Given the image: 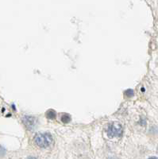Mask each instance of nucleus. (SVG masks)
Here are the masks:
<instances>
[{
	"label": "nucleus",
	"instance_id": "1",
	"mask_svg": "<svg viewBox=\"0 0 158 159\" xmlns=\"http://www.w3.org/2000/svg\"><path fill=\"white\" fill-rule=\"evenodd\" d=\"M34 141L39 147L47 148L53 142V136L49 133H38L34 138Z\"/></svg>",
	"mask_w": 158,
	"mask_h": 159
},
{
	"label": "nucleus",
	"instance_id": "2",
	"mask_svg": "<svg viewBox=\"0 0 158 159\" xmlns=\"http://www.w3.org/2000/svg\"><path fill=\"white\" fill-rule=\"evenodd\" d=\"M107 132L110 138H119L122 134V127L118 122H113L109 126Z\"/></svg>",
	"mask_w": 158,
	"mask_h": 159
},
{
	"label": "nucleus",
	"instance_id": "3",
	"mask_svg": "<svg viewBox=\"0 0 158 159\" xmlns=\"http://www.w3.org/2000/svg\"><path fill=\"white\" fill-rule=\"evenodd\" d=\"M23 122L25 123V125L29 128V129H32L34 127V124H35V119L33 117L25 116L24 119H22Z\"/></svg>",
	"mask_w": 158,
	"mask_h": 159
},
{
	"label": "nucleus",
	"instance_id": "4",
	"mask_svg": "<svg viewBox=\"0 0 158 159\" xmlns=\"http://www.w3.org/2000/svg\"><path fill=\"white\" fill-rule=\"evenodd\" d=\"M46 117L48 119H53L56 118V112L53 111V110H49L46 112Z\"/></svg>",
	"mask_w": 158,
	"mask_h": 159
},
{
	"label": "nucleus",
	"instance_id": "5",
	"mask_svg": "<svg viewBox=\"0 0 158 159\" xmlns=\"http://www.w3.org/2000/svg\"><path fill=\"white\" fill-rule=\"evenodd\" d=\"M60 120H61L63 122L67 123V122H70L71 116L69 115H68V114H64L62 116L60 117Z\"/></svg>",
	"mask_w": 158,
	"mask_h": 159
},
{
	"label": "nucleus",
	"instance_id": "6",
	"mask_svg": "<svg viewBox=\"0 0 158 159\" xmlns=\"http://www.w3.org/2000/svg\"><path fill=\"white\" fill-rule=\"evenodd\" d=\"M125 94H126V96H127L131 97L134 95V91L133 90H131V89H128V90L125 91Z\"/></svg>",
	"mask_w": 158,
	"mask_h": 159
},
{
	"label": "nucleus",
	"instance_id": "7",
	"mask_svg": "<svg viewBox=\"0 0 158 159\" xmlns=\"http://www.w3.org/2000/svg\"><path fill=\"white\" fill-rule=\"evenodd\" d=\"M148 159H158V158H157V157H151V158H150Z\"/></svg>",
	"mask_w": 158,
	"mask_h": 159
},
{
	"label": "nucleus",
	"instance_id": "8",
	"mask_svg": "<svg viewBox=\"0 0 158 159\" xmlns=\"http://www.w3.org/2000/svg\"><path fill=\"white\" fill-rule=\"evenodd\" d=\"M28 159H37V158H29Z\"/></svg>",
	"mask_w": 158,
	"mask_h": 159
},
{
	"label": "nucleus",
	"instance_id": "9",
	"mask_svg": "<svg viewBox=\"0 0 158 159\" xmlns=\"http://www.w3.org/2000/svg\"><path fill=\"white\" fill-rule=\"evenodd\" d=\"M157 153H158V146H157Z\"/></svg>",
	"mask_w": 158,
	"mask_h": 159
}]
</instances>
